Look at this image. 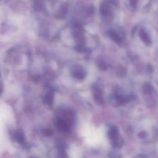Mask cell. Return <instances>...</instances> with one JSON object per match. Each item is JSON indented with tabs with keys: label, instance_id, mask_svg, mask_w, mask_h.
Wrapping results in <instances>:
<instances>
[{
	"label": "cell",
	"instance_id": "obj_6",
	"mask_svg": "<svg viewBox=\"0 0 158 158\" xmlns=\"http://www.w3.org/2000/svg\"><path fill=\"white\" fill-rule=\"evenodd\" d=\"M109 36L111 39L117 44H120L121 43V38L114 31H110L109 32Z\"/></svg>",
	"mask_w": 158,
	"mask_h": 158
},
{
	"label": "cell",
	"instance_id": "obj_3",
	"mask_svg": "<svg viewBox=\"0 0 158 158\" xmlns=\"http://www.w3.org/2000/svg\"><path fill=\"white\" fill-rule=\"evenodd\" d=\"M94 91H93V95H94V98L95 101L100 104H102L104 103V101L102 99V93H101V91L99 89V88L96 87V88H93Z\"/></svg>",
	"mask_w": 158,
	"mask_h": 158
},
{
	"label": "cell",
	"instance_id": "obj_1",
	"mask_svg": "<svg viewBox=\"0 0 158 158\" xmlns=\"http://www.w3.org/2000/svg\"><path fill=\"white\" fill-rule=\"evenodd\" d=\"M109 136L111 139L112 143L114 144V146H116V144H117V143L118 142V130L116 127H112L110 128L109 132Z\"/></svg>",
	"mask_w": 158,
	"mask_h": 158
},
{
	"label": "cell",
	"instance_id": "obj_9",
	"mask_svg": "<svg viewBox=\"0 0 158 158\" xmlns=\"http://www.w3.org/2000/svg\"><path fill=\"white\" fill-rule=\"evenodd\" d=\"M137 3V0H130V4L133 7H135Z\"/></svg>",
	"mask_w": 158,
	"mask_h": 158
},
{
	"label": "cell",
	"instance_id": "obj_5",
	"mask_svg": "<svg viewBox=\"0 0 158 158\" xmlns=\"http://www.w3.org/2000/svg\"><path fill=\"white\" fill-rule=\"evenodd\" d=\"M53 98H54L53 94L51 92H48L46 93V94L44 98V102L48 106L52 105L53 102Z\"/></svg>",
	"mask_w": 158,
	"mask_h": 158
},
{
	"label": "cell",
	"instance_id": "obj_4",
	"mask_svg": "<svg viewBox=\"0 0 158 158\" xmlns=\"http://www.w3.org/2000/svg\"><path fill=\"white\" fill-rule=\"evenodd\" d=\"M15 138L16 139V141L17 142H19V143H23L24 142V135H23V133L22 131V130H17L15 131Z\"/></svg>",
	"mask_w": 158,
	"mask_h": 158
},
{
	"label": "cell",
	"instance_id": "obj_8",
	"mask_svg": "<svg viewBox=\"0 0 158 158\" xmlns=\"http://www.w3.org/2000/svg\"><path fill=\"white\" fill-rule=\"evenodd\" d=\"M43 133L44 135H47V136H49V135H51L52 134V131L49 129H45L43 130Z\"/></svg>",
	"mask_w": 158,
	"mask_h": 158
},
{
	"label": "cell",
	"instance_id": "obj_2",
	"mask_svg": "<svg viewBox=\"0 0 158 158\" xmlns=\"http://www.w3.org/2000/svg\"><path fill=\"white\" fill-rule=\"evenodd\" d=\"M101 12L103 16L109 17L111 14V10L109 2H102L101 6Z\"/></svg>",
	"mask_w": 158,
	"mask_h": 158
},
{
	"label": "cell",
	"instance_id": "obj_7",
	"mask_svg": "<svg viewBox=\"0 0 158 158\" xmlns=\"http://www.w3.org/2000/svg\"><path fill=\"white\" fill-rule=\"evenodd\" d=\"M73 76L77 78V79H83L85 78V73H84V72L83 70H75L73 72Z\"/></svg>",
	"mask_w": 158,
	"mask_h": 158
}]
</instances>
